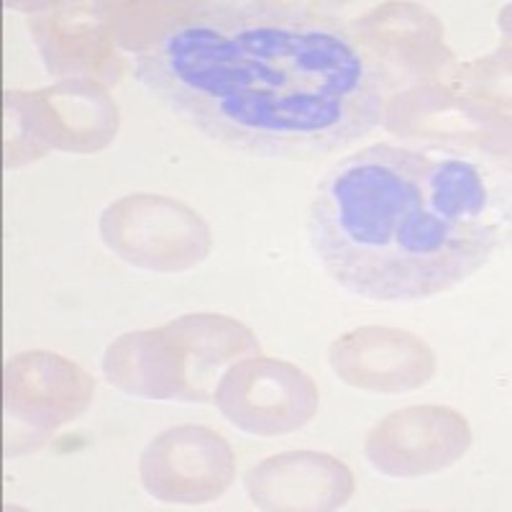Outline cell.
<instances>
[{"label": "cell", "mask_w": 512, "mask_h": 512, "mask_svg": "<svg viewBox=\"0 0 512 512\" xmlns=\"http://www.w3.org/2000/svg\"><path fill=\"white\" fill-rule=\"evenodd\" d=\"M136 77L218 144L264 159L341 152L382 123V64L328 16L205 3L136 52Z\"/></svg>", "instance_id": "obj_1"}, {"label": "cell", "mask_w": 512, "mask_h": 512, "mask_svg": "<svg viewBox=\"0 0 512 512\" xmlns=\"http://www.w3.org/2000/svg\"><path fill=\"white\" fill-rule=\"evenodd\" d=\"M428 149L372 144L326 172L308 236L333 282L374 303H415L454 290L500 239L448 223L425 192Z\"/></svg>", "instance_id": "obj_2"}, {"label": "cell", "mask_w": 512, "mask_h": 512, "mask_svg": "<svg viewBox=\"0 0 512 512\" xmlns=\"http://www.w3.org/2000/svg\"><path fill=\"white\" fill-rule=\"evenodd\" d=\"M259 354V338L236 318L192 313L128 331L103 354L105 379L141 400L213 402L228 367Z\"/></svg>", "instance_id": "obj_3"}, {"label": "cell", "mask_w": 512, "mask_h": 512, "mask_svg": "<svg viewBox=\"0 0 512 512\" xmlns=\"http://www.w3.org/2000/svg\"><path fill=\"white\" fill-rule=\"evenodd\" d=\"M100 239L121 262L159 274L198 267L213 249V233L198 210L152 192L108 205L100 216Z\"/></svg>", "instance_id": "obj_4"}, {"label": "cell", "mask_w": 512, "mask_h": 512, "mask_svg": "<svg viewBox=\"0 0 512 512\" xmlns=\"http://www.w3.org/2000/svg\"><path fill=\"white\" fill-rule=\"evenodd\" d=\"M213 402L233 428L274 438L303 431L318 413L320 392L292 361L254 354L226 369Z\"/></svg>", "instance_id": "obj_5"}, {"label": "cell", "mask_w": 512, "mask_h": 512, "mask_svg": "<svg viewBox=\"0 0 512 512\" xmlns=\"http://www.w3.org/2000/svg\"><path fill=\"white\" fill-rule=\"evenodd\" d=\"M139 479L146 495L164 505H205L233 484L236 454L208 425H175L146 443Z\"/></svg>", "instance_id": "obj_6"}, {"label": "cell", "mask_w": 512, "mask_h": 512, "mask_svg": "<svg viewBox=\"0 0 512 512\" xmlns=\"http://www.w3.org/2000/svg\"><path fill=\"white\" fill-rule=\"evenodd\" d=\"M472 446L469 420L443 405H410L384 415L364 441L374 472L392 479H418L446 472Z\"/></svg>", "instance_id": "obj_7"}, {"label": "cell", "mask_w": 512, "mask_h": 512, "mask_svg": "<svg viewBox=\"0 0 512 512\" xmlns=\"http://www.w3.org/2000/svg\"><path fill=\"white\" fill-rule=\"evenodd\" d=\"M331 369L346 387L400 395L436 377L438 359L423 338L390 326H361L336 338L328 349Z\"/></svg>", "instance_id": "obj_8"}, {"label": "cell", "mask_w": 512, "mask_h": 512, "mask_svg": "<svg viewBox=\"0 0 512 512\" xmlns=\"http://www.w3.org/2000/svg\"><path fill=\"white\" fill-rule=\"evenodd\" d=\"M95 382L80 364L52 351H24L6 361V413L39 433L75 423L93 405Z\"/></svg>", "instance_id": "obj_9"}, {"label": "cell", "mask_w": 512, "mask_h": 512, "mask_svg": "<svg viewBox=\"0 0 512 512\" xmlns=\"http://www.w3.org/2000/svg\"><path fill=\"white\" fill-rule=\"evenodd\" d=\"M244 489L259 510L326 512L344 507L354 497L356 479L336 456L287 451L251 466Z\"/></svg>", "instance_id": "obj_10"}, {"label": "cell", "mask_w": 512, "mask_h": 512, "mask_svg": "<svg viewBox=\"0 0 512 512\" xmlns=\"http://www.w3.org/2000/svg\"><path fill=\"white\" fill-rule=\"evenodd\" d=\"M11 100L24 105V116L34 139L62 152H95L116 136V105L103 90L85 82H67L39 93H11Z\"/></svg>", "instance_id": "obj_11"}]
</instances>
